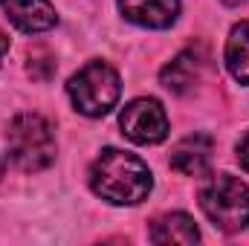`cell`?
Segmentation results:
<instances>
[{
	"mask_svg": "<svg viewBox=\"0 0 249 246\" xmlns=\"http://www.w3.org/2000/svg\"><path fill=\"white\" fill-rule=\"evenodd\" d=\"M90 185L102 200L113 206H136L151 194L154 180L139 157L119 148H107L90 168Z\"/></svg>",
	"mask_w": 249,
	"mask_h": 246,
	"instance_id": "1",
	"label": "cell"
},
{
	"mask_svg": "<svg viewBox=\"0 0 249 246\" xmlns=\"http://www.w3.org/2000/svg\"><path fill=\"white\" fill-rule=\"evenodd\" d=\"M12 162L20 171H44L55 159V133L53 124L38 113H20L15 116L6 130Z\"/></svg>",
	"mask_w": 249,
	"mask_h": 246,
	"instance_id": "2",
	"label": "cell"
},
{
	"mask_svg": "<svg viewBox=\"0 0 249 246\" xmlns=\"http://www.w3.org/2000/svg\"><path fill=\"white\" fill-rule=\"evenodd\" d=\"M67 93H70V99H72L78 113H84V116H105L119 102L122 81H119V72L110 64L90 61L70 78Z\"/></svg>",
	"mask_w": 249,
	"mask_h": 246,
	"instance_id": "3",
	"label": "cell"
},
{
	"mask_svg": "<svg viewBox=\"0 0 249 246\" xmlns=\"http://www.w3.org/2000/svg\"><path fill=\"white\" fill-rule=\"evenodd\" d=\"M200 209L223 232H241L249 226V185L232 174H217L200 191Z\"/></svg>",
	"mask_w": 249,
	"mask_h": 246,
	"instance_id": "4",
	"label": "cell"
},
{
	"mask_svg": "<svg viewBox=\"0 0 249 246\" xmlns=\"http://www.w3.org/2000/svg\"><path fill=\"white\" fill-rule=\"evenodd\" d=\"M122 133L136 145H157L168 136V116L157 99H133L119 116Z\"/></svg>",
	"mask_w": 249,
	"mask_h": 246,
	"instance_id": "5",
	"label": "cell"
},
{
	"mask_svg": "<svg viewBox=\"0 0 249 246\" xmlns=\"http://www.w3.org/2000/svg\"><path fill=\"white\" fill-rule=\"evenodd\" d=\"M212 151H214V142L209 133H191L174 145L171 168L183 177H200L212 165Z\"/></svg>",
	"mask_w": 249,
	"mask_h": 246,
	"instance_id": "6",
	"label": "cell"
},
{
	"mask_svg": "<svg viewBox=\"0 0 249 246\" xmlns=\"http://www.w3.org/2000/svg\"><path fill=\"white\" fill-rule=\"evenodd\" d=\"M119 9L136 26L165 29V26H171L177 20L180 0H119Z\"/></svg>",
	"mask_w": 249,
	"mask_h": 246,
	"instance_id": "7",
	"label": "cell"
},
{
	"mask_svg": "<svg viewBox=\"0 0 249 246\" xmlns=\"http://www.w3.org/2000/svg\"><path fill=\"white\" fill-rule=\"evenodd\" d=\"M6 18L23 32H44L55 26V6L50 0H0Z\"/></svg>",
	"mask_w": 249,
	"mask_h": 246,
	"instance_id": "8",
	"label": "cell"
},
{
	"mask_svg": "<svg viewBox=\"0 0 249 246\" xmlns=\"http://www.w3.org/2000/svg\"><path fill=\"white\" fill-rule=\"evenodd\" d=\"M203 72V53L200 50H183L171 64L162 67L160 78L171 93H188Z\"/></svg>",
	"mask_w": 249,
	"mask_h": 246,
	"instance_id": "9",
	"label": "cell"
},
{
	"mask_svg": "<svg viewBox=\"0 0 249 246\" xmlns=\"http://www.w3.org/2000/svg\"><path fill=\"white\" fill-rule=\"evenodd\" d=\"M151 241L154 244H197L200 232L194 226V220L183 211H171L154 220L151 226Z\"/></svg>",
	"mask_w": 249,
	"mask_h": 246,
	"instance_id": "10",
	"label": "cell"
},
{
	"mask_svg": "<svg viewBox=\"0 0 249 246\" xmlns=\"http://www.w3.org/2000/svg\"><path fill=\"white\" fill-rule=\"evenodd\" d=\"M226 67L241 84H249V20L238 23L226 41Z\"/></svg>",
	"mask_w": 249,
	"mask_h": 246,
	"instance_id": "11",
	"label": "cell"
},
{
	"mask_svg": "<svg viewBox=\"0 0 249 246\" xmlns=\"http://www.w3.org/2000/svg\"><path fill=\"white\" fill-rule=\"evenodd\" d=\"M238 159H241V165L249 171V133L241 139V145H238Z\"/></svg>",
	"mask_w": 249,
	"mask_h": 246,
	"instance_id": "12",
	"label": "cell"
},
{
	"mask_svg": "<svg viewBox=\"0 0 249 246\" xmlns=\"http://www.w3.org/2000/svg\"><path fill=\"white\" fill-rule=\"evenodd\" d=\"M6 53H9V35L0 29V61H3V55H6Z\"/></svg>",
	"mask_w": 249,
	"mask_h": 246,
	"instance_id": "13",
	"label": "cell"
},
{
	"mask_svg": "<svg viewBox=\"0 0 249 246\" xmlns=\"http://www.w3.org/2000/svg\"><path fill=\"white\" fill-rule=\"evenodd\" d=\"M226 6H238V3H244V0H223Z\"/></svg>",
	"mask_w": 249,
	"mask_h": 246,
	"instance_id": "14",
	"label": "cell"
},
{
	"mask_svg": "<svg viewBox=\"0 0 249 246\" xmlns=\"http://www.w3.org/2000/svg\"><path fill=\"white\" fill-rule=\"evenodd\" d=\"M0 174H3V162H0Z\"/></svg>",
	"mask_w": 249,
	"mask_h": 246,
	"instance_id": "15",
	"label": "cell"
}]
</instances>
